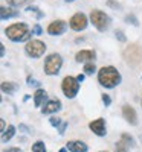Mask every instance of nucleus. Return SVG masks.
<instances>
[{"instance_id": "f257e3e1", "label": "nucleus", "mask_w": 142, "mask_h": 152, "mask_svg": "<svg viewBox=\"0 0 142 152\" xmlns=\"http://www.w3.org/2000/svg\"><path fill=\"white\" fill-rule=\"evenodd\" d=\"M98 82L106 88H115L121 84V73L113 66H106L98 72Z\"/></svg>"}, {"instance_id": "f03ea898", "label": "nucleus", "mask_w": 142, "mask_h": 152, "mask_svg": "<svg viewBox=\"0 0 142 152\" xmlns=\"http://www.w3.org/2000/svg\"><path fill=\"white\" fill-rule=\"evenodd\" d=\"M5 35L14 43L26 41L29 40V37L32 35V31H29L26 23H14L5 29Z\"/></svg>"}, {"instance_id": "7ed1b4c3", "label": "nucleus", "mask_w": 142, "mask_h": 152, "mask_svg": "<svg viewBox=\"0 0 142 152\" xmlns=\"http://www.w3.org/2000/svg\"><path fill=\"white\" fill-rule=\"evenodd\" d=\"M61 66H63V58L60 53H50L46 56L44 59V64H43V69H44V73L49 75V76H54V75H58L60 70H61Z\"/></svg>"}, {"instance_id": "20e7f679", "label": "nucleus", "mask_w": 142, "mask_h": 152, "mask_svg": "<svg viewBox=\"0 0 142 152\" xmlns=\"http://www.w3.org/2000/svg\"><path fill=\"white\" fill-rule=\"evenodd\" d=\"M90 21L93 23V26L99 31V32H106L109 28H110V17L106 14L104 11H99V9H95L90 12Z\"/></svg>"}, {"instance_id": "39448f33", "label": "nucleus", "mask_w": 142, "mask_h": 152, "mask_svg": "<svg viewBox=\"0 0 142 152\" xmlns=\"http://www.w3.org/2000/svg\"><path fill=\"white\" fill-rule=\"evenodd\" d=\"M61 90L67 99H73L80 91V81L75 76H66L61 82Z\"/></svg>"}, {"instance_id": "423d86ee", "label": "nucleus", "mask_w": 142, "mask_h": 152, "mask_svg": "<svg viewBox=\"0 0 142 152\" xmlns=\"http://www.w3.org/2000/svg\"><path fill=\"white\" fill-rule=\"evenodd\" d=\"M46 49L47 47H46V44L43 41H40V40H29L26 43V46H24V52H26V55L31 56V58H40V56L44 55Z\"/></svg>"}, {"instance_id": "0eeeda50", "label": "nucleus", "mask_w": 142, "mask_h": 152, "mask_svg": "<svg viewBox=\"0 0 142 152\" xmlns=\"http://www.w3.org/2000/svg\"><path fill=\"white\" fill-rule=\"evenodd\" d=\"M87 24H89V18L86 14H83V12H76L75 15H72L70 21H69V26L72 31L75 32H81L87 28Z\"/></svg>"}, {"instance_id": "6e6552de", "label": "nucleus", "mask_w": 142, "mask_h": 152, "mask_svg": "<svg viewBox=\"0 0 142 152\" xmlns=\"http://www.w3.org/2000/svg\"><path fill=\"white\" fill-rule=\"evenodd\" d=\"M66 29H67V23L64 20H54L47 26V34L52 37H58V35H63L66 32Z\"/></svg>"}, {"instance_id": "1a4fd4ad", "label": "nucleus", "mask_w": 142, "mask_h": 152, "mask_svg": "<svg viewBox=\"0 0 142 152\" xmlns=\"http://www.w3.org/2000/svg\"><path fill=\"white\" fill-rule=\"evenodd\" d=\"M89 128H90V131H92L93 134H96L98 137H104V135L107 134L106 120L102 119V117H99V119H96V120H92V122L89 123Z\"/></svg>"}, {"instance_id": "9d476101", "label": "nucleus", "mask_w": 142, "mask_h": 152, "mask_svg": "<svg viewBox=\"0 0 142 152\" xmlns=\"http://www.w3.org/2000/svg\"><path fill=\"white\" fill-rule=\"evenodd\" d=\"M96 58V53L95 50H90V49H86V50H80V52H76L75 55V59L76 62H93V59Z\"/></svg>"}, {"instance_id": "9b49d317", "label": "nucleus", "mask_w": 142, "mask_h": 152, "mask_svg": "<svg viewBox=\"0 0 142 152\" xmlns=\"http://www.w3.org/2000/svg\"><path fill=\"white\" fill-rule=\"evenodd\" d=\"M61 102L58 99H50V100H47V102L43 105V108H41V113L43 114H52V113H57V111H60L61 110Z\"/></svg>"}, {"instance_id": "f8f14e48", "label": "nucleus", "mask_w": 142, "mask_h": 152, "mask_svg": "<svg viewBox=\"0 0 142 152\" xmlns=\"http://www.w3.org/2000/svg\"><path fill=\"white\" fill-rule=\"evenodd\" d=\"M122 116H124V119L130 125H138V114H136V111H135L133 107L124 105L122 107Z\"/></svg>"}, {"instance_id": "ddd939ff", "label": "nucleus", "mask_w": 142, "mask_h": 152, "mask_svg": "<svg viewBox=\"0 0 142 152\" xmlns=\"http://www.w3.org/2000/svg\"><path fill=\"white\" fill-rule=\"evenodd\" d=\"M66 148L70 152H87V149H89V146L81 140H70L66 143Z\"/></svg>"}, {"instance_id": "4468645a", "label": "nucleus", "mask_w": 142, "mask_h": 152, "mask_svg": "<svg viewBox=\"0 0 142 152\" xmlns=\"http://www.w3.org/2000/svg\"><path fill=\"white\" fill-rule=\"evenodd\" d=\"M18 15V11H16V8H6V6H2L0 8V17L2 20H8V18H12V17H17Z\"/></svg>"}, {"instance_id": "2eb2a0df", "label": "nucleus", "mask_w": 142, "mask_h": 152, "mask_svg": "<svg viewBox=\"0 0 142 152\" xmlns=\"http://www.w3.org/2000/svg\"><path fill=\"white\" fill-rule=\"evenodd\" d=\"M46 90H43V88H38V90L34 93V105L38 108V107H41V104L44 102V99H46Z\"/></svg>"}, {"instance_id": "dca6fc26", "label": "nucleus", "mask_w": 142, "mask_h": 152, "mask_svg": "<svg viewBox=\"0 0 142 152\" xmlns=\"http://www.w3.org/2000/svg\"><path fill=\"white\" fill-rule=\"evenodd\" d=\"M18 90V85L16 82H2V91L5 94H14Z\"/></svg>"}, {"instance_id": "f3484780", "label": "nucleus", "mask_w": 142, "mask_h": 152, "mask_svg": "<svg viewBox=\"0 0 142 152\" xmlns=\"http://www.w3.org/2000/svg\"><path fill=\"white\" fill-rule=\"evenodd\" d=\"M14 134H16V126L14 125H9L8 128L5 129V132H2V142L3 143H8L12 137H14Z\"/></svg>"}, {"instance_id": "a211bd4d", "label": "nucleus", "mask_w": 142, "mask_h": 152, "mask_svg": "<svg viewBox=\"0 0 142 152\" xmlns=\"http://www.w3.org/2000/svg\"><path fill=\"white\" fill-rule=\"evenodd\" d=\"M128 148H130V145L125 143L122 138L115 143V152H128Z\"/></svg>"}, {"instance_id": "6ab92c4d", "label": "nucleus", "mask_w": 142, "mask_h": 152, "mask_svg": "<svg viewBox=\"0 0 142 152\" xmlns=\"http://www.w3.org/2000/svg\"><path fill=\"white\" fill-rule=\"evenodd\" d=\"M29 2H32V0H8V5L11 8H20V6L28 5Z\"/></svg>"}, {"instance_id": "aec40b11", "label": "nucleus", "mask_w": 142, "mask_h": 152, "mask_svg": "<svg viewBox=\"0 0 142 152\" xmlns=\"http://www.w3.org/2000/svg\"><path fill=\"white\" fill-rule=\"evenodd\" d=\"M83 72H84V75H93V73L96 72V66H95V62H86Z\"/></svg>"}, {"instance_id": "412c9836", "label": "nucleus", "mask_w": 142, "mask_h": 152, "mask_svg": "<svg viewBox=\"0 0 142 152\" xmlns=\"http://www.w3.org/2000/svg\"><path fill=\"white\" fill-rule=\"evenodd\" d=\"M32 152H46V145L41 140H37L32 145Z\"/></svg>"}, {"instance_id": "4be33fe9", "label": "nucleus", "mask_w": 142, "mask_h": 152, "mask_svg": "<svg viewBox=\"0 0 142 152\" xmlns=\"http://www.w3.org/2000/svg\"><path fill=\"white\" fill-rule=\"evenodd\" d=\"M26 11L32 12V14H34L37 18H43V17H44V12H41V11H40V8H37V6H28V8H26Z\"/></svg>"}, {"instance_id": "5701e85b", "label": "nucleus", "mask_w": 142, "mask_h": 152, "mask_svg": "<svg viewBox=\"0 0 142 152\" xmlns=\"http://www.w3.org/2000/svg\"><path fill=\"white\" fill-rule=\"evenodd\" d=\"M121 138H122V140H124L125 143L130 145V148H135V146H136V142H135V138H133L132 135H128V134H125V132H124V134L121 135Z\"/></svg>"}, {"instance_id": "b1692460", "label": "nucleus", "mask_w": 142, "mask_h": 152, "mask_svg": "<svg viewBox=\"0 0 142 152\" xmlns=\"http://www.w3.org/2000/svg\"><path fill=\"white\" fill-rule=\"evenodd\" d=\"M125 21H127V23H130V24H133V26H139V21H138V18H136L133 14L125 15Z\"/></svg>"}, {"instance_id": "393cba45", "label": "nucleus", "mask_w": 142, "mask_h": 152, "mask_svg": "<svg viewBox=\"0 0 142 152\" xmlns=\"http://www.w3.org/2000/svg\"><path fill=\"white\" fill-rule=\"evenodd\" d=\"M115 37L118 38V40H119L121 43H125V41H127V37H125V34H124L122 31H119V29H116V31H115Z\"/></svg>"}, {"instance_id": "a878e982", "label": "nucleus", "mask_w": 142, "mask_h": 152, "mask_svg": "<svg viewBox=\"0 0 142 152\" xmlns=\"http://www.w3.org/2000/svg\"><path fill=\"white\" fill-rule=\"evenodd\" d=\"M49 122H50V125H52V126H55V128H60V126H61V119H58V117H50L49 119Z\"/></svg>"}, {"instance_id": "bb28decb", "label": "nucleus", "mask_w": 142, "mask_h": 152, "mask_svg": "<svg viewBox=\"0 0 142 152\" xmlns=\"http://www.w3.org/2000/svg\"><path fill=\"white\" fill-rule=\"evenodd\" d=\"M101 99H102V104H104L106 107H110V104H112V99H110V96H109V94H106V93H104V94L101 96Z\"/></svg>"}, {"instance_id": "cd10ccee", "label": "nucleus", "mask_w": 142, "mask_h": 152, "mask_svg": "<svg viewBox=\"0 0 142 152\" xmlns=\"http://www.w3.org/2000/svg\"><path fill=\"white\" fill-rule=\"evenodd\" d=\"M32 34H34V35H41V34H43V29H41L40 24H35V26L32 28Z\"/></svg>"}, {"instance_id": "c85d7f7f", "label": "nucleus", "mask_w": 142, "mask_h": 152, "mask_svg": "<svg viewBox=\"0 0 142 152\" xmlns=\"http://www.w3.org/2000/svg\"><path fill=\"white\" fill-rule=\"evenodd\" d=\"M28 85H31V87H32V85H34V87H38V85H40V82H38L37 79H34L32 76H28Z\"/></svg>"}, {"instance_id": "c756f323", "label": "nucleus", "mask_w": 142, "mask_h": 152, "mask_svg": "<svg viewBox=\"0 0 142 152\" xmlns=\"http://www.w3.org/2000/svg\"><path fill=\"white\" fill-rule=\"evenodd\" d=\"M67 125H69L67 122H63V123H61V126L58 128V132H60V135H63V134H64V131H66V128H67Z\"/></svg>"}, {"instance_id": "7c9ffc66", "label": "nucleus", "mask_w": 142, "mask_h": 152, "mask_svg": "<svg viewBox=\"0 0 142 152\" xmlns=\"http://www.w3.org/2000/svg\"><path fill=\"white\" fill-rule=\"evenodd\" d=\"M107 5H109V6H112V8H116V9L121 8V5H119V3H116V2H113V0H109Z\"/></svg>"}, {"instance_id": "2f4dec72", "label": "nucleus", "mask_w": 142, "mask_h": 152, "mask_svg": "<svg viewBox=\"0 0 142 152\" xmlns=\"http://www.w3.org/2000/svg\"><path fill=\"white\" fill-rule=\"evenodd\" d=\"M5 120L3 119H0V131H2V132H5Z\"/></svg>"}, {"instance_id": "473e14b6", "label": "nucleus", "mask_w": 142, "mask_h": 152, "mask_svg": "<svg viewBox=\"0 0 142 152\" xmlns=\"http://www.w3.org/2000/svg\"><path fill=\"white\" fill-rule=\"evenodd\" d=\"M3 152H21V149L20 148H11L8 151H3Z\"/></svg>"}, {"instance_id": "72a5a7b5", "label": "nucleus", "mask_w": 142, "mask_h": 152, "mask_svg": "<svg viewBox=\"0 0 142 152\" xmlns=\"http://www.w3.org/2000/svg\"><path fill=\"white\" fill-rule=\"evenodd\" d=\"M20 129H21V131H24L26 134H29V128H28V126H24V125H20Z\"/></svg>"}, {"instance_id": "f704fd0d", "label": "nucleus", "mask_w": 142, "mask_h": 152, "mask_svg": "<svg viewBox=\"0 0 142 152\" xmlns=\"http://www.w3.org/2000/svg\"><path fill=\"white\" fill-rule=\"evenodd\" d=\"M84 78H86V75H78V76H76V79H78L80 81V84L84 81Z\"/></svg>"}, {"instance_id": "c9c22d12", "label": "nucleus", "mask_w": 142, "mask_h": 152, "mask_svg": "<svg viewBox=\"0 0 142 152\" xmlns=\"http://www.w3.org/2000/svg\"><path fill=\"white\" fill-rule=\"evenodd\" d=\"M0 50H2V58L5 56V46L3 44H0Z\"/></svg>"}, {"instance_id": "e433bc0d", "label": "nucleus", "mask_w": 142, "mask_h": 152, "mask_svg": "<svg viewBox=\"0 0 142 152\" xmlns=\"http://www.w3.org/2000/svg\"><path fill=\"white\" fill-rule=\"evenodd\" d=\"M58 152H67V148H61Z\"/></svg>"}, {"instance_id": "4c0bfd02", "label": "nucleus", "mask_w": 142, "mask_h": 152, "mask_svg": "<svg viewBox=\"0 0 142 152\" xmlns=\"http://www.w3.org/2000/svg\"><path fill=\"white\" fill-rule=\"evenodd\" d=\"M66 2H67V3H70V2H75V0H66Z\"/></svg>"}, {"instance_id": "58836bf2", "label": "nucleus", "mask_w": 142, "mask_h": 152, "mask_svg": "<svg viewBox=\"0 0 142 152\" xmlns=\"http://www.w3.org/2000/svg\"><path fill=\"white\" fill-rule=\"evenodd\" d=\"M141 105H142V99H141Z\"/></svg>"}, {"instance_id": "ea45409f", "label": "nucleus", "mask_w": 142, "mask_h": 152, "mask_svg": "<svg viewBox=\"0 0 142 152\" xmlns=\"http://www.w3.org/2000/svg\"><path fill=\"white\" fill-rule=\"evenodd\" d=\"M101 152H107V151H101Z\"/></svg>"}]
</instances>
